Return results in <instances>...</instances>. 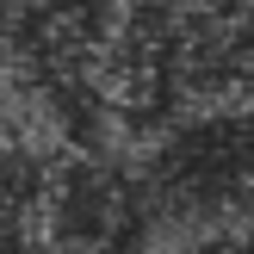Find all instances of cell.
<instances>
[{"label": "cell", "instance_id": "obj_1", "mask_svg": "<svg viewBox=\"0 0 254 254\" xmlns=\"http://www.w3.org/2000/svg\"><path fill=\"white\" fill-rule=\"evenodd\" d=\"M136 230H143V198H136L130 174L106 155L68 149L44 174L25 242L37 254H124Z\"/></svg>", "mask_w": 254, "mask_h": 254}, {"label": "cell", "instance_id": "obj_2", "mask_svg": "<svg viewBox=\"0 0 254 254\" xmlns=\"http://www.w3.org/2000/svg\"><path fill=\"white\" fill-rule=\"evenodd\" d=\"M50 161L56 155H44V149H31V143H19V136L0 130V242H25Z\"/></svg>", "mask_w": 254, "mask_h": 254}]
</instances>
